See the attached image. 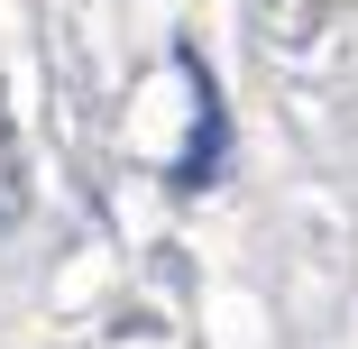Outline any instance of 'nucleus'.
<instances>
[{"label": "nucleus", "instance_id": "obj_1", "mask_svg": "<svg viewBox=\"0 0 358 349\" xmlns=\"http://www.w3.org/2000/svg\"><path fill=\"white\" fill-rule=\"evenodd\" d=\"M184 83H193V148L175 157V184L193 193V184H211V175H221V148H230V120H221V92H211V74H202V55H184Z\"/></svg>", "mask_w": 358, "mask_h": 349}]
</instances>
